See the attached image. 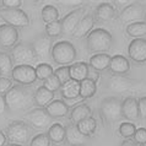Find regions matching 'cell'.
Instances as JSON below:
<instances>
[{
	"label": "cell",
	"mask_w": 146,
	"mask_h": 146,
	"mask_svg": "<svg viewBox=\"0 0 146 146\" xmlns=\"http://www.w3.org/2000/svg\"><path fill=\"white\" fill-rule=\"evenodd\" d=\"M80 85V92H79V97L82 100H88L96 95L97 91V82L92 81L90 79H85L81 82H79Z\"/></svg>",
	"instance_id": "83f0119b"
},
{
	"label": "cell",
	"mask_w": 146,
	"mask_h": 146,
	"mask_svg": "<svg viewBox=\"0 0 146 146\" xmlns=\"http://www.w3.org/2000/svg\"><path fill=\"white\" fill-rule=\"evenodd\" d=\"M146 7L140 3H133L125 6L121 13L119 14L118 19L121 22H139L145 17Z\"/></svg>",
	"instance_id": "30bf717a"
},
{
	"label": "cell",
	"mask_w": 146,
	"mask_h": 146,
	"mask_svg": "<svg viewBox=\"0 0 146 146\" xmlns=\"http://www.w3.org/2000/svg\"><path fill=\"white\" fill-rule=\"evenodd\" d=\"M35 70H36V76H37V79L40 80V81L47 80L49 76H52L54 74L53 68H52V65H49L48 63L38 64V65L35 68Z\"/></svg>",
	"instance_id": "d6a6232c"
},
{
	"label": "cell",
	"mask_w": 146,
	"mask_h": 146,
	"mask_svg": "<svg viewBox=\"0 0 146 146\" xmlns=\"http://www.w3.org/2000/svg\"><path fill=\"white\" fill-rule=\"evenodd\" d=\"M0 4H1V1H0Z\"/></svg>",
	"instance_id": "816d5d0a"
},
{
	"label": "cell",
	"mask_w": 146,
	"mask_h": 146,
	"mask_svg": "<svg viewBox=\"0 0 146 146\" xmlns=\"http://www.w3.org/2000/svg\"><path fill=\"white\" fill-rule=\"evenodd\" d=\"M1 4L5 9H20L22 1L21 0H1Z\"/></svg>",
	"instance_id": "b9f144b4"
},
{
	"label": "cell",
	"mask_w": 146,
	"mask_h": 146,
	"mask_svg": "<svg viewBox=\"0 0 146 146\" xmlns=\"http://www.w3.org/2000/svg\"><path fill=\"white\" fill-rule=\"evenodd\" d=\"M40 15H42V20H43V22H46V25L52 23V22H55V21L59 20V11L53 5L43 6Z\"/></svg>",
	"instance_id": "4dcf8cb0"
},
{
	"label": "cell",
	"mask_w": 146,
	"mask_h": 146,
	"mask_svg": "<svg viewBox=\"0 0 146 146\" xmlns=\"http://www.w3.org/2000/svg\"><path fill=\"white\" fill-rule=\"evenodd\" d=\"M100 113L107 123H115L121 118V100L118 97H106L100 104Z\"/></svg>",
	"instance_id": "5b68a950"
},
{
	"label": "cell",
	"mask_w": 146,
	"mask_h": 146,
	"mask_svg": "<svg viewBox=\"0 0 146 146\" xmlns=\"http://www.w3.org/2000/svg\"><path fill=\"white\" fill-rule=\"evenodd\" d=\"M13 59H11L10 54L5 53V52H0V72L3 76L7 78L9 75H11L13 71Z\"/></svg>",
	"instance_id": "1f68e13d"
},
{
	"label": "cell",
	"mask_w": 146,
	"mask_h": 146,
	"mask_svg": "<svg viewBox=\"0 0 146 146\" xmlns=\"http://www.w3.org/2000/svg\"><path fill=\"white\" fill-rule=\"evenodd\" d=\"M54 75L56 79L59 80V82L64 85L70 80V72H69V66H59L58 69L54 70Z\"/></svg>",
	"instance_id": "74e56055"
},
{
	"label": "cell",
	"mask_w": 146,
	"mask_h": 146,
	"mask_svg": "<svg viewBox=\"0 0 146 146\" xmlns=\"http://www.w3.org/2000/svg\"><path fill=\"white\" fill-rule=\"evenodd\" d=\"M144 20H145V22H146V11H145V17H144Z\"/></svg>",
	"instance_id": "681fc988"
},
{
	"label": "cell",
	"mask_w": 146,
	"mask_h": 146,
	"mask_svg": "<svg viewBox=\"0 0 146 146\" xmlns=\"http://www.w3.org/2000/svg\"><path fill=\"white\" fill-rule=\"evenodd\" d=\"M135 146H146V145H140V144H135Z\"/></svg>",
	"instance_id": "c3c4849f"
},
{
	"label": "cell",
	"mask_w": 146,
	"mask_h": 146,
	"mask_svg": "<svg viewBox=\"0 0 146 146\" xmlns=\"http://www.w3.org/2000/svg\"><path fill=\"white\" fill-rule=\"evenodd\" d=\"M121 117L130 123L140 118L139 108H137V98L129 96L121 101Z\"/></svg>",
	"instance_id": "e0dca14e"
},
{
	"label": "cell",
	"mask_w": 146,
	"mask_h": 146,
	"mask_svg": "<svg viewBox=\"0 0 146 146\" xmlns=\"http://www.w3.org/2000/svg\"><path fill=\"white\" fill-rule=\"evenodd\" d=\"M7 111H9V109H7L6 102H5V98H4V96H3V95H0V117L5 114Z\"/></svg>",
	"instance_id": "ee69618b"
},
{
	"label": "cell",
	"mask_w": 146,
	"mask_h": 146,
	"mask_svg": "<svg viewBox=\"0 0 146 146\" xmlns=\"http://www.w3.org/2000/svg\"><path fill=\"white\" fill-rule=\"evenodd\" d=\"M108 70L112 72V75H127L130 70V62L124 55H113L111 56Z\"/></svg>",
	"instance_id": "ac0fdd59"
},
{
	"label": "cell",
	"mask_w": 146,
	"mask_h": 146,
	"mask_svg": "<svg viewBox=\"0 0 146 146\" xmlns=\"http://www.w3.org/2000/svg\"><path fill=\"white\" fill-rule=\"evenodd\" d=\"M13 87V80L5 76L0 78V95H5V93Z\"/></svg>",
	"instance_id": "ab89813d"
},
{
	"label": "cell",
	"mask_w": 146,
	"mask_h": 146,
	"mask_svg": "<svg viewBox=\"0 0 146 146\" xmlns=\"http://www.w3.org/2000/svg\"><path fill=\"white\" fill-rule=\"evenodd\" d=\"M128 55L136 64L146 63V39L135 38L128 46Z\"/></svg>",
	"instance_id": "4fadbf2b"
},
{
	"label": "cell",
	"mask_w": 146,
	"mask_h": 146,
	"mask_svg": "<svg viewBox=\"0 0 146 146\" xmlns=\"http://www.w3.org/2000/svg\"><path fill=\"white\" fill-rule=\"evenodd\" d=\"M100 72L98 71H96V70H93V69L90 68V70H88V75H87V79H90L92 81H95V82H97L100 79Z\"/></svg>",
	"instance_id": "7bdbcfd3"
},
{
	"label": "cell",
	"mask_w": 146,
	"mask_h": 146,
	"mask_svg": "<svg viewBox=\"0 0 146 146\" xmlns=\"http://www.w3.org/2000/svg\"><path fill=\"white\" fill-rule=\"evenodd\" d=\"M6 139L10 140V143L25 145L31 139L32 130L30 125L22 120H13L11 123L7 124L5 129Z\"/></svg>",
	"instance_id": "277c9868"
},
{
	"label": "cell",
	"mask_w": 146,
	"mask_h": 146,
	"mask_svg": "<svg viewBox=\"0 0 146 146\" xmlns=\"http://www.w3.org/2000/svg\"><path fill=\"white\" fill-rule=\"evenodd\" d=\"M32 48L35 50V54L37 58L46 59L52 53V48H53V42L52 38H49L46 35H40L38 37H36L31 43Z\"/></svg>",
	"instance_id": "9a60e30c"
},
{
	"label": "cell",
	"mask_w": 146,
	"mask_h": 146,
	"mask_svg": "<svg viewBox=\"0 0 146 146\" xmlns=\"http://www.w3.org/2000/svg\"><path fill=\"white\" fill-rule=\"evenodd\" d=\"M76 127H78L79 131L81 134H84L85 136L90 137L91 135H93V134L96 133V129H97V120L93 118V117H88V118L84 119L79 121L78 124H76Z\"/></svg>",
	"instance_id": "f1b7e54d"
},
{
	"label": "cell",
	"mask_w": 146,
	"mask_h": 146,
	"mask_svg": "<svg viewBox=\"0 0 146 146\" xmlns=\"http://www.w3.org/2000/svg\"><path fill=\"white\" fill-rule=\"evenodd\" d=\"M52 101H54V92L47 90L44 86H39L35 91L33 104L38 108H46Z\"/></svg>",
	"instance_id": "7402d4cb"
},
{
	"label": "cell",
	"mask_w": 146,
	"mask_h": 146,
	"mask_svg": "<svg viewBox=\"0 0 146 146\" xmlns=\"http://www.w3.org/2000/svg\"><path fill=\"white\" fill-rule=\"evenodd\" d=\"M25 119L27 124L35 129H48L52 125V121H53V119L47 113L46 108L38 107L30 109L25 114Z\"/></svg>",
	"instance_id": "ba28073f"
},
{
	"label": "cell",
	"mask_w": 146,
	"mask_h": 146,
	"mask_svg": "<svg viewBox=\"0 0 146 146\" xmlns=\"http://www.w3.org/2000/svg\"><path fill=\"white\" fill-rule=\"evenodd\" d=\"M33 95L35 92L28 90L26 86L14 85L13 87L4 95L7 109L10 112L28 111L33 106Z\"/></svg>",
	"instance_id": "6da1fadb"
},
{
	"label": "cell",
	"mask_w": 146,
	"mask_h": 146,
	"mask_svg": "<svg viewBox=\"0 0 146 146\" xmlns=\"http://www.w3.org/2000/svg\"><path fill=\"white\" fill-rule=\"evenodd\" d=\"M0 17L6 25L15 28H23L30 25V17L21 9H0Z\"/></svg>",
	"instance_id": "52a82bcc"
},
{
	"label": "cell",
	"mask_w": 146,
	"mask_h": 146,
	"mask_svg": "<svg viewBox=\"0 0 146 146\" xmlns=\"http://www.w3.org/2000/svg\"><path fill=\"white\" fill-rule=\"evenodd\" d=\"M42 86H44L47 88V90H49L52 92H55V91H58L60 90V87H62V84L59 82V80L56 79V76L53 74L52 76H49L47 80H44L43 81V85Z\"/></svg>",
	"instance_id": "8d00e7d4"
},
{
	"label": "cell",
	"mask_w": 146,
	"mask_h": 146,
	"mask_svg": "<svg viewBox=\"0 0 146 146\" xmlns=\"http://www.w3.org/2000/svg\"><path fill=\"white\" fill-rule=\"evenodd\" d=\"M50 55L54 63L62 66H70L76 59V49L69 40H60L53 46Z\"/></svg>",
	"instance_id": "3957f363"
},
{
	"label": "cell",
	"mask_w": 146,
	"mask_h": 146,
	"mask_svg": "<svg viewBox=\"0 0 146 146\" xmlns=\"http://www.w3.org/2000/svg\"><path fill=\"white\" fill-rule=\"evenodd\" d=\"M113 37L111 32L104 28L92 30L87 36V48L95 54H102L112 48Z\"/></svg>",
	"instance_id": "7a4b0ae2"
},
{
	"label": "cell",
	"mask_w": 146,
	"mask_h": 146,
	"mask_svg": "<svg viewBox=\"0 0 146 146\" xmlns=\"http://www.w3.org/2000/svg\"><path fill=\"white\" fill-rule=\"evenodd\" d=\"M134 144H140V145H146V129L145 128H139L136 129L134 136L131 137Z\"/></svg>",
	"instance_id": "f35d334b"
},
{
	"label": "cell",
	"mask_w": 146,
	"mask_h": 146,
	"mask_svg": "<svg viewBox=\"0 0 146 146\" xmlns=\"http://www.w3.org/2000/svg\"><path fill=\"white\" fill-rule=\"evenodd\" d=\"M6 135L5 133H4L3 130H0V146H5L6 145Z\"/></svg>",
	"instance_id": "f6af8a7d"
},
{
	"label": "cell",
	"mask_w": 146,
	"mask_h": 146,
	"mask_svg": "<svg viewBox=\"0 0 146 146\" xmlns=\"http://www.w3.org/2000/svg\"><path fill=\"white\" fill-rule=\"evenodd\" d=\"M10 56L13 59V63H16L17 65H31V63L37 59L31 43L26 42H20L16 44L10 52Z\"/></svg>",
	"instance_id": "8992f818"
},
{
	"label": "cell",
	"mask_w": 146,
	"mask_h": 146,
	"mask_svg": "<svg viewBox=\"0 0 146 146\" xmlns=\"http://www.w3.org/2000/svg\"><path fill=\"white\" fill-rule=\"evenodd\" d=\"M135 80L127 78L125 75H111V78L107 80L106 87L109 91L123 93L127 91H131L135 86Z\"/></svg>",
	"instance_id": "8fae6325"
},
{
	"label": "cell",
	"mask_w": 146,
	"mask_h": 146,
	"mask_svg": "<svg viewBox=\"0 0 146 146\" xmlns=\"http://www.w3.org/2000/svg\"><path fill=\"white\" fill-rule=\"evenodd\" d=\"M5 146H23V145H20V144H14V143H9V144L5 145Z\"/></svg>",
	"instance_id": "7dc6e473"
},
{
	"label": "cell",
	"mask_w": 146,
	"mask_h": 146,
	"mask_svg": "<svg viewBox=\"0 0 146 146\" xmlns=\"http://www.w3.org/2000/svg\"><path fill=\"white\" fill-rule=\"evenodd\" d=\"M88 63L86 62H78L69 66V72H70V80H74L76 82H81L82 80L87 79L88 75Z\"/></svg>",
	"instance_id": "603a6c76"
},
{
	"label": "cell",
	"mask_w": 146,
	"mask_h": 146,
	"mask_svg": "<svg viewBox=\"0 0 146 146\" xmlns=\"http://www.w3.org/2000/svg\"><path fill=\"white\" fill-rule=\"evenodd\" d=\"M44 31H46V36H48L49 38H55V37L62 36L63 35V30H62V22H60V20L46 25Z\"/></svg>",
	"instance_id": "836d02e7"
},
{
	"label": "cell",
	"mask_w": 146,
	"mask_h": 146,
	"mask_svg": "<svg viewBox=\"0 0 146 146\" xmlns=\"http://www.w3.org/2000/svg\"><path fill=\"white\" fill-rule=\"evenodd\" d=\"M85 15V7H79V9H75L70 11L68 15H65L64 17L60 20V22H62V30H63V35L65 36H69L74 33L76 26L79 25L80 20L84 17Z\"/></svg>",
	"instance_id": "7c38bea8"
},
{
	"label": "cell",
	"mask_w": 146,
	"mask_h": 146,
	"mask_svg": "<svg viewBox=\"0 0 146 146\" xmlns=\"http://www.w3.org/2000/svg\"><path fill=\"white\" fill-rule=\"evenodd\" d=\"M19 32L17 28L11 27L6 23L0 25V47L4 49H13L17 44Z\"/></svg>",
	"instance_id": "5bb4252c"
},
{
	"label": "cell",
	"mask_w": 146,
	"mask_h": 146,
	"mask_svg": "<svg viewBox=\"0 0 146 146\" xmlns=\"http://www.w3.org/2000/svg\"><path fill=\"white\" fill-rule=\"evenodd\" d=\"M111 63V55L107 53L102 54H93L88 60V66L96 71H104L109 68Z\"/></svg>",
	"instance_id": "484cf974"
},
{
	"label": "cell",
	"mask_w": 146,
	"mask_h": 146,
	"mask_svg": "<svg viewBox=\"0 0 146 146\" xmlns=\"http://www.w3.org/2000/svg\"><path fill=\"white\" fill-rule=\"evenodd\" d=\"M11 80L21 86L33 85L37 80L35 68L32 65H16L11 71Z\"/></svg>",
	"instance_id": "9c48e42d"
},
{
	"label": "cell",
	"mask_w": 146,
	"mask_h": 146,
	"mask_svg": "<svg viewBox=\"0 0 146 146\" xmlns=\"http://www.w3.org/2000/svg\"><path fill=\"white\" fill-rule=\"evenodd\" d=\"M115 16V9L112 4L109 3H102L95 9V14H93V19L97 22L104 23L114 19Z\"/></svg>",
	"instance_id": "d6986e66"
},
{
	"label": "cell",
	"mask_w": 146,
	"mask_h": 146,
	"mask_svg": "<svg viewBox=\"0 0 146 146\" xmlns=\"http://www.w3.org/2000/svg\"><path fill=\"white\" fill-rule=\"evenodd\" d=\"M65 143L69 146H85L88 141V137L79 131L76 124L69 123L65 125Z\"/></svg>",
	"instance_id": "2e32d148"
},
{
	"label": "cell",
	"mask_w": 146,
	"mask_h": 146,
	"mask_svg": "<svg viewBox=\"0 0 146 146\" xmlns=\"http://www.w3.org/2000/svg\"><path fill=\"white\" fill-rule=\"evenodd\" d=\"M95 19H93L92 14H85L84 17L80 20L79 25L76 26L72 37L74 38H82L85 36H88V33L92 31L93 26H95Z\"/></svg>",
	"instance_id": "ffe728a7"
},
{
	"label": "cell",
	"mask_w": 146,
	"mask_h": 146,
	"mask_svg": "<svg viewBox=\"0 0 146 146\" xmlns=\"http://www.w3.org/2000/svg\"><path fill=\"white\" fill-rule=\"evenodd\" d=\"M128 36L134 38H141L146 36V22L145 21H139V22H133L129 23L125 28Z\"/></svg>",
	"instance_id": "f546056e"
},
{
	"label": "cell",
	"mask_w": 146,
	"mask_h": 146,
	"mask_svg": "<svg viewBox=\"0 0 146 146\" xmlns=\"http://www.w3.org/2000/svg\"><path fill=\"white\" fill-rule=\"evenodd\" d=\"M79 92H80V85L74 80H69L68 82L62 85L60 87V95L64 100H66L68 102H74L75 100L79 98Z\"/></svg>",
	"instance_id": "cb8c5ba5"
},
{
	"label": "cell",
	"mask_w": 146,
	"mask_h": 146,
	"mask_svg": "<svg viewBox=\"0 0 146 146\" xmlns=\"http://www.w3.org/2000/svg\"><path fill=\"white\" fill-rule=\"evenodd\" d=\"M47 136L53 144H62L65 141V128L60 123H53L48 128Z\"/></svg>",
	"instance_id": "4316f807"
},
{
	"label": "cell",
	"mask_w": 146,
	"mask_h": 146,
	"mask_svg": "<svg viewBox=\"0 0 146 146\" xmlns=\"http://www.w3.org/2000/svg\"><path fill=\"white\" fill-rule=\"evenodd\" d=\"M91 114H92L91 107L86 103H81V104H78V106H75L71 109L69 118H70V123L78 124L79 121L91 117Z\"/></svg>",
	"instance_id": "d4e9b609"
},
{
	"label": "cell",
	"mask_w": 146,
	"mask_h": 146,
	"mask_svg": "<svg viewBox=\"0 0 146 146\" xmlns=\"http://www.w3.org/2000/svg\"><path fill=\"white\" fill-rule=\"evenodd\" d=\"M46 111L52 119H55L68 115L70 109H69V104L63 100H54L46 107Z\"/></svg>",
	"instance_id": "44dd1931"
},
{
	"label": "cell",
	"mask_w": 146,
	"mask_h": 146,
	"mask_svg": "<svg viewBox=\"0 0 146 146\" xmlns=\"http://www.w3.org/2000/svg\"><path fill=\"white\" fill-rule=\"evenodd\" d=\"M118 131L120 134V136L125 137V139H131L136 131V127L134 125V123H130V121H123L119 125Z\"/></svg>",
	"instance_id": "e575fe53"
},
{
	"label": "cell",
	"mask_w": 146,
	"mask_h": 146,
	"mask_svg": "<svg viewBox=\"0 0 146 146\" xmlns=\"http://www.w3.org/2000/svg\"><path fill=\"white\" fill-rule=\"evenodd\" d=\"M1 76H3V75H1V72H0V78H1Z\"/></svg>",
	"instance_id": "f907efd6"
},
{
	"label": "cell",
	"mask_w": 146,
	"mask_h": 146,
	"mask_svg": "<svg viewBox=\"0 0 146 146\" xmlns=\"http://www.w3.org/2000/svg\"><path fill=\"white\" fill-rule=\"evenodd\" d=\"M137 108H139V117L146 120V96L137 100Z\"/></svg>",
	"instance_id": "60d3db41"
},
{
	"label": "cell",
	"mask_w": 146,
	"mask_h": 146,
	"mask_svg": "<svg viewBox=\"0 0 146 146\" xmlns=\"http://www.w3.org/2000/svg\"><path fill=\"white\" fill-rule=\"evenodd\" d=\"M120 146H135V144L133 143V140L127 139V140H124L123 143H121V145H120Z\"/></svg>",
	"instance_id": "bcb514c9"
},
{
	"label": "cell",
	"mask_w": 146,
	"mask_h": 146,
	"mask_svg": "<svg viewBox=\"0 0 146 146\" xmlns=\"http://www.w3.org/2000/svg\"><path fill=\"white\" fill-rule=\"evenodd\" d=\"M50 140L48 139L47 134H37L31 139L28 146H50Z\"/></svg>",
	"instance_id": "d590c367"
}]
</instances>
